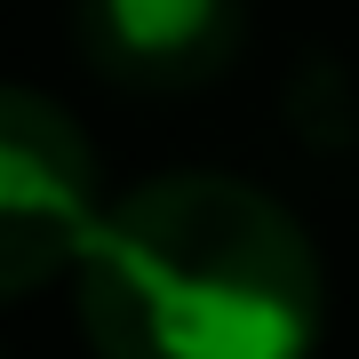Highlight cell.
I'll return each instance as SVG.
<instances>
[{
    "label": "cell",
    "instance_id": "cell-1",
    "mask_svg": "<svg viewBox=\"0 0 359 359\" xmlns=\"http://www.w3.org/2000/svg\"><path fill=\"white\" fill-rule=\"evenodd\" d=\"M320 311L304 224L216 168L136 184L80 248V327L112 359H295Z\"/></svg>",
    "mask_w": 359,
    "mask_h": 359
},
{
    "label": "cell",
    "instance_id": "cell-2",
    "mask_svg": "<svg viewBox=\"0 0 359 359\" xmlns=\"http://www.w3.org/2000/svg\"><path fill=\"white\" fill-rule=\"evenodd\" d=\"M96 231L88 128L40 88H0V304L48 287Z\"/></svg>",
    "mask_w": 359,
    "mask_h": 359
},
{
    "label": "cell",
    "instance_id": "cell-3",
    "mask_svg": "<svg viewBox=\"0 0 359 359\" xmlns=\"http://www.w3.org/2000/svg\"><path fill=\"white\" fill-rule=\"evenodd\" d=\"M72 40L128 96H192L248 48L240 0H72Z\"/></svg>",
    "mask_w": 359,
    "mask_h": 359
}]
</instances>
